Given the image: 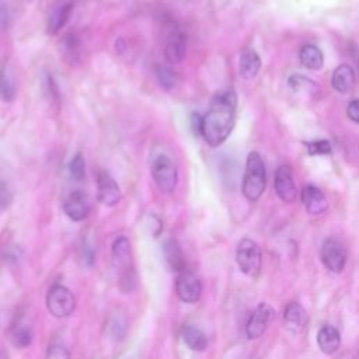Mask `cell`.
<instances>
[{"label": "cell", "instance_id": "cell-1", "mask_svg": "<svg viewBox=\"0 0 359 359\" xmlns=\"http://www.w3.org/2000/svg\"><path fill=\"white\" fill-rule=\"evenodd\" d=\"M236 109L237 94L233 88H222L213 94L203 115L201 135L210 147L220 146L229 137L234 128Z\"/></svg>", "mask_w": 359, "mask_h": 359}, {"label": "cell", "instance_id": "cell-2", "mask_svg": "<svg viewBox=\"0 0 359 359\" xmlns=\"http://www.w3.org/2000/svg\"><path fill=\"white\" fill-rule=\"evenodd\" d=\"M111 262L118 276V286L122 292H132L135 286V268L132 261V250L128 237L119 236L111 247Z\"/></svg>", "mask_w": 359, "mask_h": 359}, {"label": "cell", "instance_id": "cell-3", "mask_svg": "<svg viewBox=\"0 0 359 359\" xmlns=\"http://www.w3.org/2000/svg\"><path fill=\"white\" fill-rule=\"evenodd\" d=\"M266 187V171L261 156L257 151H251L247 156L244 177H243V194L244 196L255 202L258 201Z\"/></svg>", "mask_w": 359, "mask_h": 359}, {"label": "cell", "instance_id": "cell-4", "mask_svg": "<svg viewBox=\"0 0 359 359\" xmlns=\"http://www.w3.org/2000/svg\"><path fill=\"white\" fill-rule=\"evenodd\" d=\"M150 171L157 188L170 194L174 191L178 182V170L174 160L167 153H156L151 158Z\"/></svg>", "mask_w": 359, "mask_h": 359}, {"label": "cell", "instance_id": "cell-5", "mask_svg": "<svg viewBox=\"0 0 359 359\" xmlns=\"http://www.w3.org/2000/svg\"><path fill=\"white\" fill-rule=\"evenodd\" d=\"M236 261L244 275L257 278L262 266V252L259 245L251 238H243L237 245Z\"/></svg>", "mask_w": 359, "mask_h": 359}, {"label": "cell", "instance_id": "cell-6", "mask_svg": "<svg viewBox=\"0 0 359 359\" xmlns=\"http://www.w3.org/2000/svg\"><path fill=\"white\" fill-rule=\"evenodd\" d=\"M48 311L56 318L69 317L76 309L74 294L63 285H53L46 294Z\"/></svg>", "mask_w": 359, "mask_h": 359}, {"label": "cell", "instance_id": "cell-7", "mask_svg": "<svg viewBox=\"0 0 359 359\" xmlns=\"http://www.w3.org/2000/svg\"><path fill=\"white\" fill-rule=\"evenodd\" d=\"M346 258V248L338 238L328 237L324 240L321 245V261L328 271L341 273L345 268Z\"/></svg>", "mask_w": 359, "mask_h": 359}, {"label": "cell", "instance_id": "cell-8", "mask_svg": "<svg viewBox=\"0 0 359 359\" xmlns=\"http://www.w3.org/2000/svg\"><path fill=\"white\" fill-rule=\"evenodd\" d=\"M275 311L268 303H259L254 311L251 313L247 325H245V335L248 339H257L262 337L269 325V323L273 320Z\"/></svg>", "mask_w": 359, "mask_h": 359}, {"label": "cell", "instance_id": "cell-9", "mask_svg": "<svg viewBox=\"0 0 359 359\" xmlns=\"http://www.w3.org/2000/svg\"><path fill=\"white\" fill-rule=\"evenodd\" d=\"M187 52V36L182 29L171 24L164 39V56L170 63L182 62Z\"/></svg>", "mask_w": 359, "mask_h": 359}, {"label": "cell", "instance_id": "cell-10", "mask_svg": "<svg viewBox=\"0 0 359 359\" xmlns=\"http://www.w3.org/2000/svg\"><path fill=\"white\" fill-rule=\"evenodd\" d=\"M175 290H177V296L181 302L195 303L201 297L202 283L194 272H191L188 269H184L177 276Z\"/></svg>", "mask_w": 359, "mask_h": 359}, {"label": "cell", "instance_id": "cell-11", "mask_svg": "<svg viewBox=\"0 0 359 359\" xmlns=\"http://www.w3.org/2000/svg\"><path fill=\"white\" fill-rule=\"evenodd\" d=\"M121 189L116 181L105 171H100L97 175V199L104 206H115L121 201Z\"/></svg>", "mask_w": 359, "mask_h": 359}, {"label": "cell", "instance_id": "cell-12", "mask_svg": "<svg viewBox=\"0 0 359 359\" xmlns=\"http://www.w3.org/2000/svg\"><path fill=\"white\" fill-rule=\"evenodd\" d=\"M273 188L279 199H282L283 202L290 203L296 199L297 189L293 181L292 168L289 165L283 164L276 170L275 178H273Z\"/></svg>", "mask_w": 359, "mask_h": 359}, {"label": "cell", "instance_id": "cell-13", "mask_svg": "<svg viewBox=\"0 0 359 359\" xmlns=\"http://www.w3.org/2000/svg\"><path fill=\"white\" fill-rule=\"evenodd\" d=\"M63 210L66 216L74 222H81L88 216L90 201L83 191L70 192L63 201Z\"/></svg>", "mask_w": 359, "mask_h": 359}, {"label": "cell", "instance_id": "cell-14", "mask_svg": "<svg viewBox=\"0 0 359 359\" xmlns=\"http://www.w3.org/2000/svg\"><path fill=\"white\" fill-rule=\"evenodd\" d=\"M302 202L310 215H320L327 209L325 195L323 194V191L318 187H316L313 184H307L303 187Z\"/></svg>", "mask_w": 359, "mask_h": 359}, {"label": "cell", "instance_id": "cell-15", "mask_svg": "<svg viewBox=\"0 0 359 359\" xmlns=\"http://www.w3.org/2000/svg\"><path fill=\"white\" fill-rule=\"evenodd\" d=\"M161 247H163L161 248L163 258H164L167 268L170 271L178 272V273L181 271H184L185 269V258H184L180 244L172 238H167Z\"/></svg>", "mask_w": 359, "mask_h": 359}, {"label": "cell", "instance_id": "cell-16", "mask_svg": "<svg viewBox=\"0 0 359 359\" xmlns=\"http://www.w3.org/2000/svg\"><path fill=\"white\" fill-rule=\"evenodd\" d=\"M317 344L325 355H332L341 345L339 331L332 325H323L317 332Z\"/></svg>", "mask_w": 359, "mask_h": 359}, {"label": "cell", "instance_id": "cell-17", "mask_svg": "<svg viewBox=\"0 0 359 359\" xmlns=\"http://www.w3.org/2000/svg\"><path fill=\"white\" fill-rule=\"evenodd\" d=\"M259 69H261L259 55L251 48L244 49L240 55V62H238L240 76L245 80H251L258 74Z\"/></svg>", "mask_w": 359, "mask_h": 359}, {"label": "cell", "instance_id": "cell-18", "mask_svg": "<svg viewBox=\"0 0 359 359\" xmlns=\"http://www.w3.org/2000/svg\"><path fill=\"white\" fill-rule=\"evenodd\" d=\"M331 84L341 94L349 93L355 84L353 69L349 65H339L331 76Z\"/></svg>", "mask_w": 359, "mask_h": 359}, {"label": "cell", "instance_id": "cell-19", "mask_svg": "<svg viewBox=\"0 0 359 359\" xmlns=\"http://www.w3.org/2000/svg\"><path fill=\"white\" fill-rule=\"evenodd\" d=\"M72 8H73V4L70 1H63L60 4H56L52 8V11L49 14V20H48V32L49 34L55 35L60 31V28L69 20Z\"/></svg>", "mask_w": 359, "mask_h": 359}, {"label": "cell", "instance_id": "cell-20", "mask_svg": "<svg viewBox=\"0 0 359 359\" xmlns=\"http://www.w3.org/2000/svg\"><path fill=\"white\" fill-rule=\"evenodd\" d=\"M283 317L289 325L299 328V330L304 328L309 323V314H307L306 309L297 302L287 303V306L285 307V311H283Z\"/></svg>", "mask_w": 359, "mask_h": 359}, {"label": "cell", "instance_id": "cell-21", "mask_svg": "<svg viewBox=\"0 0 359 359\" xmlns=\"http://www.w3.org/2000/svg\"><path fill=\"white\" fill-rule=\"evenodd\" d=\"M299 59H300V63L310 70H318L324 65L323 52L316 45H311V43H307L300 49Z\"/></svg>", "mask_w": 359, "mask_h": 359}, {"label": "cell", "instance_id": "cell-22", "mask_svg": "<svg viewBox=\"0 0 359 359\" xmlns=\"http://www.w3.org/2000/svg\"><path fill=\"white\" fill-rule=\"evenodd\" d=\"M182 339L187 344V346L192 351L202 352L208 346V338L206 335L196 327L194 325H185L182 328Z\"/></svg>", "mask_w": 359, "mask_h": 359}, {"label": "cell", "instance_id": "cell-23", "mask_svg": "<svg viewBox=\"0 0 359 359\" xmlns=\"http://www.w3.org/2000/svg\"><path fill=\"white\" fill-rule=\"evenodd\" d=\"M128 317L125 314L123 310H116L111 314L109 320H108V324H107V330H108V334L112 339L115 341H119L125 337L126 334V330H128Z\"/></svg>", "mask_w": 359, "mask_h": 359}, {"label": "cell", "instance_id": "cell-24", "mask_svg": "<svg viewBox=\"0 0 359 359\" xmlns=\"http://www.w3.org/2000/svg\"><path fill=\"white\" fill-rule=\"evenodd\" d=\"M154 76L157 83L164 90H172L180 84V76L177 72H174L171 67L164 65H156L154 66Z\"/></svg>", "mask_w": 359, "mask_h": 359}, {"label": "cell", "instance_id": "cell-25", "mask_svg": "<svg viewBox=\"0 0 359 359\" xmlns=\"http://www.w3.org/2000/svg\"><path fill=\"white\" fill-rule=\"evenodd\" d=\"M11 342L15 348L24 349L27 348L32 341V330L28 324L17 323L11 330Z\"/></svg>", "mask_w": 359, "mask_h": 359}, {"label": "cell", "instance_id": "cell-26", "mask_svg": "<svg viewBox=\"0 0 359 359\" xmlns=\"http://www.w3.org/2000/svg\"><path fill=\"white\" fill-rule=\"evenodd\" d=\"M15 95V84L10 73L4 69L0 74V97L4 101H11Z\"/></svg>", "mask_w": 359, "mask_h": 359}, {"label": "cell", "instance_id": "cell-27", "mask_svg": "<svg viewBox=\"0 0 359 359\" xmlns=\"http://www.w3.org/2000/svg\"><path fill=\"white\" fill-rule=\"evenodd\" d=\"M79 49H80L79 41H77V38H76L74 35H67V36H65V39H63V46H62V52H63V55H65L70 62L77 60L79 52H80Z\"/></svg>", "mask_w": 359, "mask_h": 359}, {"label": "cell", "instance_id": "cell-28", "mask_svg": "<svg viewBox=\"0 0 359 359\" xmlns=\"http://www.w3.org/2000/svg\"><path fill=\"white\" fill-rule=\"evenodd\" d=\"M69 170H70V174L74 180H77V181L84 180V177H86V164H84V158L80 153H77L72 158V161L69 164Z\"/></svg>", "mask_w": 359, "mask_h": 359}, {"label": "cell", "instance_id": "cell-29", "mask_svg": "<svg viewBox=\"0 0 359 359\" xmlns=\"http://www.w3.org/2000/svg\"><path fill=\"white\" fill-rule=\"evenodd\" d=\"M306 147L310 154H330L331 153V144L328 140H324V139L307 142Z\"/></svg>", "mask_w": 359, "mask_h": 359}, {"label": "cell", "instance_id": "cell-30", "mask_svg": "<svg viewBox=\"0 0 359 359\" xmlns=\"http://www.w3.org/2000/svg\"><path fill=\"white\" fill-rule=\"evenodd\" d=\"M13 202V191L8 184L0 180V212L6 210Z\"/></svg>", "mask_w": 359, "mask_h": 359}, {"label": "cell", "instance_id": "cell-31", "mask_svg": "<svg viewBox=\"0 0 359 359\" xmlns=\"http://www.w3.org/2000/svg\"><path fill=\"white\" fill-rule=\"evenodd\" d=\"M46 359H69V352L65 346L59 344H53L48 349Z\"/></svg>", "mask_w": 359, "mask_h": 359}, {"label": "cell", "instance_id": "cell-32", "mask_svg": "<svg viewBox=\"0 0 359 359\" xmlns=\"http://www.w3.org/2000/svg\"><path fill=\"white\" fill-rule=\"evenodd\" d=\"M202 122H203V116H201L198 112H192L191 118H189V123H191V130L195 136H201L202 135Z\"/></svg>", "mask_w": 359, "mask_h": 359}, {"label": "cell", "instance_id": "cell-33", "mask_svg": "<svg viewBox=\"0 0 359 359\" xmlns=\"http://www.w3.org/2000/svg\"><path fill=\"white\" fill-rule=\"evenodd\" d=\"M346 115H348V118H349L351 121L359 123V98L352 100V101L348 104Z\"/></svg>", "mask_w": 359, "mask_h": 359}, {"label": "cell", "instance_id": "cell-34", "mask_svg": "<svg viewBox=\"0 0 359 359\" xmlns=\"http://www.w3.org/2000/svg\"><path fill=\"white\" fill-rule=\"evenodd\" d=\"M80 258H81V261H83V264L84 265H93V262H94V250L88 245V244H83V247H81V254H80Z\"/></svg>", "mask_w": 359, "mask_h": 359}, {"label": "cell", "instance_id": "cell-35", "mask_svg": "<svg viewBox=\"0 0 359 359\" xmlns=\"http://www.w3.org/2000/svg\"><path fill=\"white\" fill-rule=\"evenodd\" d=\"M0 359H8V355L4 349H0Z\"/></svg>", "mask_w": 359, "mask_h": 359}, {"label": "cell", "instance_id": "cell-36", "mask_svg": "<svg viewBox=\"0 0 359 359\" xmlns=\"http://www.w3.org/2000/svg\"><path fill=\"white\" fill-rule=\"evenodd\" d=\"M352 359H359V351H358V352L353 355V358H352Z\"/></svg>", "mask_w": 359, "mask_h": 359}]
</instances>
